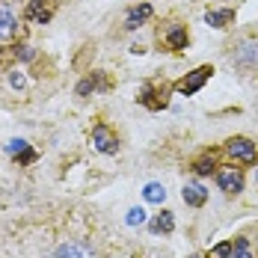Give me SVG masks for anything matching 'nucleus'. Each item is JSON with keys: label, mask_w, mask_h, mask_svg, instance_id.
I'll use <instances>...</instances> for the list:
<instances>
[{"label": "nucleus", "mask_w": 258, "mask_h": 258, "mask_svg": "<svg viewBox=\"0 0 258 258\" xmlns=\"http://www.w3.org/2000/svg\"><path fill=\"white\" fill-rule=\"evenodd\" d=\"M163 196H166V190H163L160 184H149V187H146V199H149V202H163Z\"/></svg>", "instance_id": "ddd939ff"}, {"label": "nucleus", "mask_w": 258, "mask_h": 258, "mask_svg": "<svg viewBox=\"0 0 258 258\" xmlns=\"http://www.w3.org/2000/svg\"><path fill=\"white\" fill-rule=\"evenodd\" d=\"M166 42H169L175 51H181V48H187V33H184L181 27H172V30H169V36H166Z\"/></svg>", "instance_id": "f8f14e48"}, {"label": "nucleus", "mask_w": 258, "mask_h": 258, "mask_svg": "<svg viewBox=\"0 0 258 258\" xmlns=\"http://www.w3.org/2000/svg\"><path fill=\"white\" fill-rule=\"evenodd\" d=\"M143 220H146V214H143L140 208H134V211L128 214V223H131V226H137V223H143Z\"/></svg>", "instance_id": "6ab92c4d"}, {"label": "nucleus", "mask_w": 258, "mask_h": 258, "mask_svg": "<svg viewBox=\"0 0 258 258\" xmlns=\"http://www.w3.org/2000/svg\"><path fill=\"white\" fill-rule=\"evenodd\" d=\"M232 255V243H220L214 252H211V258H229Z\"/></svg>", "instance_id": "a211bd4d"}, {"label": "nucleus", "mask_w": 258, "mask_h": 258, "mask_svg": "<svg viewBox=\"0 0 258 258\" xmlns=\"http://www.w3.org/2000/svg\"><path fill=\"white\" fill-rule=\"evenodd\" d=\"M140 101L146 104V107H152V110L166 107V86H163V89H152V86H146L143 95H140Z\"/></svg>", "instance_id": "6e6552de"}, {"label": "nucleus", "mask_w": 258, "mask_h": 258, "mask_svg": "<svg viewBox=\"0 0 258 258\" xmlns=\"http://www.w3.org/2000/svg\"><path fill=\"white\" fill-rule=\"evenodd\" d=\"M234 18V12L232 9H220V12H208V24H214V27H226L229 21Z\"/></svg>", "instance_id": "9b49d317"}, {"label": "nucleus", "mask_w": 258, "mask_h": 258, "mask_svg": "<svg viewBox=\"0 0 258 258\" xmlns=\"http://www.w3.org/2000/svg\"><path fill=\"white\" fill-rule=\"evenodd\" d=\"M211 169H214V157H202V160L196 163V172H199V175H208Z\"/></svg>", "instance_id": "f3484780"}, {"label": "nucleus", "mask_w": 258, "mask_h": 258, "mask_svg": "<svg viewBox=\"0 0 258 258\" xmlns=\"http://www.w3.org/2000/svg\"><path fill=\"white\" fill-rule=\"evenodd\" d=\"M15 56H18V59H33V48H27V45H18V48H15Z\"/></svg>", "instance_id": "aec40b11"}, {"label": "nucleus", "mask_w": 258, "mask_h": 258, "mask_svg": "<svg viewBox=\"0 0 258 258\" xmlns=\"http://www.w3.org/2000/svg\"><path fill=\"white\" fill-rule=\"evenodd\" d=\"M51 258H95V252H92V246L83 243V240H69V243H62Z\"/></svg>", "instance_id": "20e7f679"}, {"label": "nucleus", "mask_w": 258, "mask_h": 258, "mask_svg": "<svg viewBox=\"0 0 258 258\" xmlns=\"http://www.w3.org/2000/svg\"><path fill=\"white\" fill-rule=\"evenodd\" d=\"M172 229H175V220H172V214H169V211L157 214L155 220H152V232H172Z\"/></svg>", "instance_id": "9d476101"}, {"label": "nucleus", "mask_w": 258, "mask_h": 258, "mask_svg": "<svg viewBox=\"0 0 258 258\" xmlns=\"http://www.w3.org/2000/svg\"><path fill=\"white\" fill-rule=\"evenodd\" d=\"M15 27H18V21H15V15H12V9H9L6 3H0V42L9 39V36L15 33Z\"/></svg>", "instance_id": "1a4fd4ad"}, {"label": "nucleus", "mask_w": 258, "mask_h": 258, "mask_svg": "<svg viewBox=\"0 0 258 258\" xmlns=\"http://www.w3.org/2000/svg\"><path fill=\"white\" fill-rule=\"evenodd\" d=\"M92 143H95V149H98V152H104V155H113V152L119 149L116 134H113L110 128H104V125H98V128L92 131Z\"/></svg>", "instance_id": "39448f33"}, {"label": "nucleus", "mask_w": 258, "mask_h": 258, "mask_svg": "<svg viewBox=\"0 0 258 258\" xmlns=\"http://www.w3.org/2000/svg\"><path fill=\"white\" fill-rule=\"evenodd\" d=\"M53 0H30L24 9V18L27 21H33V24H48L53 18Z\"/></svg>", "instance_id": "7ed1b4c3"}, {"label": "nucleus", "mask_w": 258, "mask_h": 258, "mask_svg": "<svg viewBox=\"0 0 258 258\" xmlns=\"http://www.w3.org/2000/svg\"><path fill=\"white\" fill-rule=\"evenodd\" d=\"M226 149H229V155H232L234 160H243V163H255L258 160L255 143H249L246 137H232V140L226 143Z\"/></svg>", "instance_id": "f03ea898"}, {"label": "nucleus", "mask_w": 258, "mask_h": 258, "mask_svg": "<svg viewBox=\"0 0 258 258\" xmlns=\"http://www.w3.org/2000/svg\"><path fill=\"white\" fill-rule=\"evenodd\" d=\"M152 15V6H140V9H134L128 15V27H137V21H143V18H149Z\"/></svg>", "instance_id": "2eb2a0df"}, {"label": "nucleus", "mask_w": 258, "mask_h": 258, "mask_svg": "<svg viewBox=\"0 0 258 258\" xmlns=\"http://www.w3.org/2000/svg\"><path fill=\"white\" fill-rule=\"evenodd\" d=\"M12 86L21 89V86H24V78H21V75H12Z\"/></svg>", "instance_id": "412c9836"}, {"label": "nucleus", "mask_w": 258, "mask_h": 258, "mask_svg": "<svg viewBox=\"0 0 258 258\" xmlns=\"http://www.w3.org/2000/svg\"><path fill=\"white\" fill-rule=\"evenodd\" d=\"M234 258H252V252H249V240H246V237H237V240H234Z\"/></svg>", "instance_id": "4468645a"}, {"label": "nucleus", "mask_w": 258, "mask_h": 258, "mask_svg": "<svg viewBox=\"0 0 258 258\" xmlns=\"http://www.w3.org/2000/svg\"><path fill=\"white\" fill-rule=\"evenodd\" d=\"M211 72H214L211 66H199L196 72H190L187 78H181L178 83H175V89H178L181 95H193V92H199V89L205 86V80L211 78Z\"/></svg>", "instance_id": "f257e3e1"}, {"label": "nucleus", "mask_w": 258, "mask_h": 258, "mask_svg": "<svg viewBox=\"0 0 258 258\" xmlns=\"http://www.w3.org/2000/svg\"><path fill=\"white\" fill-rule=\"evenodd\" d=\"M181 196H184V202H187L190 208H202L205 205V199H208V190L202 187V184H187Z\"/></svg>", "instance_id": "0eeeda50"}, {"label": "nucleus", "mask_w": 258, "mask_h": 258, "mask_svg": "<svg viewBox=\"0 0 258 258\" xmlns=\"http://www.w3.org/2000/svg\"><path fill=\"white\" fill-rule=\"evenodd\" d=\"M98 86H104V78H86V80L78 86V92H80V95H86L89 89H98Z\"/></svg>", "instance_id": "dca6fc26"}, {"label": "nucleus", "mask_w": 258, "mask_h": 258, "mask_svg": "<svg viewBox=\"0 0 258 258\" xmlns=\"http://www.w3.org/2000/svg\"><path fill=\"white\" fill-rule=\"evenodd\" d=\"M217 181H220V190H226L229 196L243 190V175H240V169H234V166H229V169H220Z\"/></svg>", "instance_id": "423d86ee"}]
</instances>
